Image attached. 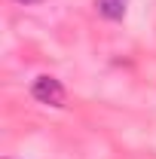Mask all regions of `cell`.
<instances>
[{"label":"cell","mask_w":156,"mask_h":159,"mask_svg":"<svg viewBox=\"0 0 156 159\" xmlns=\"http://www.w3.org/2000/svg\"><path fill=\"white\" fill-rule=\"evenodd\" d=\"M6 159H12V156H6Z\"/></svg>","instance_id":"277c9868"},{"label":"cell","mask_w":156,"mask_h":159,"mask_svg":"<svg viewBox=\"0 0 156 159\" xmlns=\"http://www.w3.org/2000/svg\"><path fill=\"white\" fill-rule=\"evenodd\" d=\"M16 3H25V6H34V3H43V0H16Z\"/></svg>","instance_id":"3957f363"},{"label":"cell","mask_w":156,"mask_h":159,"mask_svg":"<svg viewBox=\"0 0 156 159\" xmlns=\"http://www.w3.org/2000/svg\"><path fill=\"white\" fill-rule=\"evenodd\" d=\"M132 0H95V12L104 21H122Z\"/></svg>","instance_id":"7a4b0ae2"},{"label":"cell","mask_w":156,"mask_h":159,"mask_svg":"<svg viewBox=\"0 0 156 159\" xmlns=\"http://www.w3.org/2000/svg\"><path fill=\"white\" fill-rule=\"evenodd\" d=\"M31 98L37 101V104H43V107H64L67 89H64V83L58 77L40 74V77L31 80Z\"/></svg>","instance_id":"6da1fadb"}]
</instances>
